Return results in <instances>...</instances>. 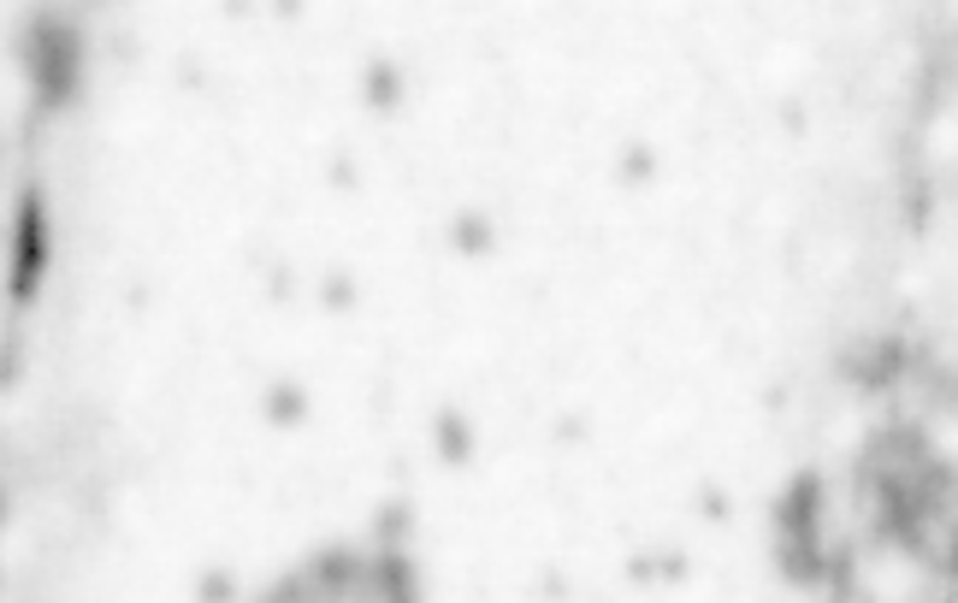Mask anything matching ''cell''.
Instances as JSON below:
<instances>
[{
  "label": "cell",
  "mask_w": 958,
  "mask_h": 603,
  "mask_svg": "<svg viewBox=\"0 0 958 603\" xmlns=\"http://www.w3.org/2000/svg\"><path fill=\"white\" fill-rule=\"evenodd\" d=\"M615 172H622V184H651L656 178V148L628 142L622 155H615Z\"/></svg>",
  "instance_id": "cell-13"
},
{
  "label": "cell",
  "mask_w": 958,
  "mask_h": 603,
  "mask_svg": "<svg viewBox=\"0 0 958 603\" xmlns=\"http://www.w3.org/2000/svg\"><path fill=\"white\" fill-rule=\"evenodd\" d=\"M237 574L231 569H201L196 574V603H237Z\"/></svg>",
  "instance_id": "cell-14"
},
{
  "label": "cell",
  "mask_w": 958,
  "mask_h": 603,
  "mask_svg": "<svg viewBox=\"0 0 958 603\" xmlns=\"http://www.w3.org/2000/svg\"><path fill=\"white\" fill-rule=\"evenodd\" d=\"M444 237H450V249H456L462 260H485L497 249V225H492L485 207H462V214L444 225Z\"/></svg>",
  "instance_id": "cell-9"
},
{
  "label": "cell",
  "mask_w": 958,
  "mask_h": 603,
  "mask_svg": "<svg viewBox=\"0 0 958 603\" xmlns=\"http://www.w3.org/2000/svg\"><path fill=\"white\" fill-rule=\"evenodd\" d=\"M53 260V231H48V201L36 184H24L12 201V231H7V302L12 308H30L36 290L48 278Z\"/></svg>",
  "instance_id": "cell-2"
},
{
  "label": "cell",
  "mask_w": 958,
  "mask_h": 603,
  "mask_svg": "<svg viewBox=\"0 0 958 603\" xmlns=\"http://www.w3.org/2000/svg\"><path fill=\"white\" fill-rule=\"evenodd\" d=\"M355 302H362V285H355V273H344V267L319 273V308H326V314H349Z\"/></svg>",
  "instance_id": "cell-12"
},
{
  "label": "cell",
  "mask_w": 958,
  "mask_h": 603,
  "mask_svg": "<svg viewBox=\"0 0 958 603\" xmlns=\"http://www.w3.org/2000/svg\"><path fill=\"white\" fill-rule=\"evenodd\" d=\"M776 569L787 586H804V592H817L822 580H829V556H822V538H776Z\"/></svg>",
  "instance_id": "cell-6"
},
{
  "label": "cell",
  "mask_w": 958,
  "mask_h": 603,
  "mask_svg": "<svg viewBox=\"0 0 958 603\" xmlns=\"http://www.w3.org/2000/svg\"><path fill=\"white\" fill-rule=\"evenodd\" d=\"M628 580H633V586H651V580H656V556H633L628 562Z\"/></svg>",
  "instance_id": "cell-19"
},
{
  "label": "cell",
  "mask_w": 958,
  "mask_h": 603,
  "mask_svg": "<svg viewBox=\"0 0 958 603\" xmlns=\"http://www.w3.org/2000/svg\"><path fill=\"white\" fill-rule=\"evenodd\" d=\"M367 597H373V603H426L415 556H408V551H373Z\"/></svg>",
  "instance_id": "cell-5"
},
{
  "label": "cell",
  "mask_w": 958,
  "mask_h": 603,
  "mask_svg": "<svg viewBox=\"0 0 958 603\" xmlns=\"http://www.w3.org/2000/svg\"><path fill=\"white\" fill-rule=\"evenodd\" d=\"M18 66L36 89V112H66L83 89V30L66 12H36L18 30Z\"/></svg>",
  "instance_id": "cell-1"
},
{
  "label": "cell",
  "mask_w": 958,
  "mask_h": 603,
  "mask_svg": "<svg viewBox=\"0 0 958 603\" xmlns=\"http://www.w3.org/2000/svg\"><path fill=\"white\" fill-rule=\"evenodd\" d=\"M822 521V480L817 474H793L787 480V492L769 503V526H776V538H811Z\"/></svg>",
  "instance_id": "cell-4"
},
{
  "label": "cell",
  "mask_w": 958,
  "mask_h": 603,
  "mask_svg": "<svg viewBox=\"0 0 958 603\" xmlns=\"http://www.w3.org/2000/svg\"><path fill=\"white\" fill-rule=\"evenodd\" d=\"M432 444H438L444 467H467V462H474V449H480V432H474V421H467L462 408H438V414H432Z\"/></svg>",
  "instance_id": "cell-8"
},
{
  "label": "cell",
  "mask_w": 958,
  "mask_h": 603,
  "mask_svg": "<svg viewBox=\"0 0 958 603\" xmlns=\"http://www.w3.org/2000/svg\"><path fill=\"white\" fill-rule=\"evenodd\" d=\"M699 515L704 521H728V515H734V497H728L722 485H699Z\"/></svg>",
  "instance_id": "cell-15"
},
{
  "label": "cell",
  "mask_w": 958,
  "mask_h": 603,
  "mask_svg": "<svg viewBox=\"0 0 958 603\" xmlns=\"http://www.w3.org/2000/svg\"><path fill=\"white\" fill-rule=\"evenodd\" d=\"M544 597H569V580H562V574H544Z\"/></svg>",
  "instance_id": "cell-20"
},
{
  "label": "cell",
  "mask_w": 958,
  "mask_h": 603,
  "mask_svg": "<svg viewBox=\"0 0 958 603\" xmlns=\"http://www.w3.org/2000/svg\"><path fill=\"white\" fill-rule=\"evenodd\" d=\"M408 533H415V503L408 497H391L373 508V538L379 551H408Z\"/></svg>",
  "instance_id": "cell-11"
},
{
  "label": "cell",
  "mask_w": 958,
  "mask_h": 603,
  "mask_svg": "<svg viewBox=\"0 0 958 603\" xmlns=\"http://www.w3.org/2000/svg\"><path fill=\"white\" fill-rule=\"evenodd\" d=\"M18 373H24V349L7 337V355H0V385H18Z\"/></svg>",
  "instance_id": "cell-18"
},
{
  "label": "cell",
  "mask_w": 958,
  "mask_h": 603,
  "mask_svg": "<svg viewBox=\"0 0 958 603\" xmlns=\"http://www.w3.org/2000/svg\"><path fill=\"white\" fill-rule=\"evenodd\" d=\"M687 574H692V562H687L681 551H663V556H656V580H669V586H681Z\"/></svg>",
  "instance_id": "cell-17"
},
{
  "label": "cell",
  "mask_w": 958,
  "mask_h": 603,
  "mask_svg": "<svg viewBox=\"0 0 958 603\" xmlns=\"http://www.w3.org/2000/svg\"><path fill=\"white\" fill-rule=\"evenodd\" d=\"M260 414H267V426L296 432L314 414V397H308V385H296V379H273L267 391H260Z\"/></svg>",
  "instance_id": "cell-10"
},
{
  "label": "cell",
  "mask_w": 958,
  "mask_h": 603,
  "mask_svg": "<svg viewBox=\"0 0 958 603\" xmlns=\"http://www.w3.org/2000/svg\"><path fill=\"white\" fill-rule=\"evenodd\" d=\"M403 96H408V71H403V60H391V53H373L367 71H362V101H367V112H397Z\"/></svg>",
  "instance_id": "cell-7"
},
{
  "label": "cell",
  "mask_w": 958,
  "mask_h": 603,
  "mask_svg": "<svg viewBox=\"0 0 958 603\" xmlns=\"http://www.w3.org/2000/svg\"><path fill=\"white\" fill-rule=\"evenodd\" d=\"M367 574H373V556H355V551H319L303 580L314 586V597H326V603H344V597H367Z\"/></svg>",
  "instance_id": "cell-3"
},
{
  "label": "cell",
  "mask_w": 958,
  "mask_h": 603,
  "mask_svg": "<svg viewBox=\"0 0 958 603\" xmlns=\"http://www.w3.org/2000/svg\"><path fill=\"white\" fill-rule=\"evenodd\" d=\"M326 178H332V190H362V166H355L349 155H337L326 166Z\"/></svg>",
  "instance_id": "cell-16"
}]
</instances>
